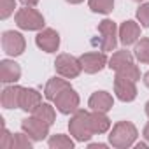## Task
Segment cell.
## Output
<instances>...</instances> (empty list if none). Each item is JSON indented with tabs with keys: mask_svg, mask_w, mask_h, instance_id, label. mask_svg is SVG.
I'll return each mask as SVG.
<instances>
[{
	"mask_svg": "<svg viewBox=\"0 0 149 149\" xmlns=\"http://www.w3.org/2000/svg\"><path fill=\"white\" fill-rule=\"evenodd\" d=\"M137 139V128L130 123V121H119L114 125L112 132L109 133V142L111 146L118 147V149H125L133 146Z\"/></svg>",
	"mask_w": 149,
	"mask_h": 149,
	"instance_id": "cell-1",
	"label": "cell"
},
{
	"mask_svg": "<svg viewBox=\"0 0 149 149\" xmlns=\"http://www.w3.org/2000/svg\"><path fill=\"white\" fill-rule=\"evenodd\" d=\"M68 130H70V135H74V139L79 140V142H84V140H90L91 135L95 133L93 132V126H91V118H90V112L86 111H76L68 123Z\"/></svg>",
	"mask_w": 149,
	"mask_h": 149,
	"instance_id": "cell-2",
	"label": "cell"
},
{
	"mask_svg": "<svg viewBox=\"0 0 149 149\" xmlns=\"http://www.w3.org/2000/svg\"><path fill=\"white\" fill-rule=\"evenodd\" d=\"M54 68H56V72L60 74V76H63V77H67V79L77 77L79 74H81V70H83L81 61H79L76 56L67 54V53H63V54H60V56L56 58Z\"/></svg>",
	"mask_w": 149,
	"mask_h": 149,
	"instance_id": "cell-3",
	"label": "cell"
},
{
	"mask_svg": "<svg viewBox=\"0 0 149 149\" xmlns=\"http://www.w3.org/2000/svg\"><path fill=\"white\" fill-rule=\"evenodd\" d=\"M16 25L21 30H42L44 18L35 9H30L28 6L25 9H19L16 13Z\"/></svg>",
	"mask_w": 149,
	"mask_h": 149,
	"instance_id": "cell-4",
	"label": "cell"
},
{
	"mask_svg": "<svg viewBox=\"0 0 149 149\" xmlns=\"http://www.w3.org/2000/svg\"><path fill=\"white\" fill-rule=\"evenodd\" d=\"M21 128H23V132H25L32 140H42V139H46L47 133H49V125H47L46 121L39 119L37 116L23 119Z\"/></svg>",
	"mask_w": 149,
	"mask_h": 149,
	"instance_id": "cell-5",
	"label": "cell"
},
{
	"mask_svg": "<svg viewBox=\"0 0 149 149\" xmlns=\"http://www.w3.org/2000/svg\"><path fill=\"white\" fill-rule=\"evenodd\" d=\"M98 32L102 35L100 39V49L102 51H112L118 44V28H116V23L111 21V19H104L100 25H98Z\"/></svg>",
	"mask_w": 149,
	"mask_h": 149,
	"instance_id": "cell-6",
	"label": "cell"
},
{
	"mask_svg": "<svg viewBox=\"0 0 149 149\" xmlns=\"http://www.w3.org/2000/svg\"><path fill=\"white\" fill-rule=\"evenodd\" d=\"M54 104H56V109L61 114H72L79 107V95L72 88H67L54 98Z\"/></svg>",
	"mask_w": 149,
	"mask_h": 149,
	"instance_id": "cell-7",
	"label": "cell"
},
{
	"mask_svg": "<svg viewBox=\"0 0 149 149\" xmlns=\"http://www.w3.org/2000/svg\"><path fill=\"white\" fill-rule=\"evenodd\" d=\"M25 46L26 44H25V39H23L21 33L13 32V30L4 32V35H2V47H4V51L9 56H19L25 51Z\"/></svg>",
	"mask_w": 149,
	"mask_h": 149,
	"instance_id": "cell-8",
	"label": "cell"
},
{
	"mask_svg": "<svg viewBox=\"0 0 149 149\" xmlns=\"http://www.w3.org/2000/svg\"><path fill=\"white\" fill-rule=\"evenodd\" d=\"M35 42H37V46H39L42 51H46V53H54V51L58 49V46H60V35H58V32H54L53 28H44V30H40V32L37 33Z\"/></svg>",
	"mask_w": 149,
	"mask_h": 149,
	"instance_id": "cell-9",
	"label": "cell"
},
{
	"mask_svg": "<svg viewBox=\"0 0 149 149\" xmlns=\"http://www.w3.org/2000/svg\"><path fill=\"white\" fill-rule=\"evenodd\" d=\"M79 61H81V67H83L84 72H88V74H97V72H100V70L105 67L107 56H105L104 53H84V54L79 58Z\"/></svg>",
	"mask_w": 149,
	"mask_h": 149,
	"instance_id": "cell-10",
	"label": "cell"
},
{
	"mask_svg": "<svg viewBox=\"0 0 149 149\" xmlns=\"http://www.w3.org/2000/svg\"><path fill=\"white\" fill-rule=\"evenodd\" d=\"M114 91H116V95H118L119 100L132 102L137 97L135 81L126 79V77H121V76H116V79H114Z\"/></svg>",
	"mask_w": 149,
	"mask_h": 149,
	"instance_id": "cell-11",
	"label": "cell"
},
{
	"mask_svg": "<svg viewBox=\"0 0 149 149\" xmlns=\"http://www.w3.org/2000/svg\"><path fill=\"white\" fill-rule=\"evenodd\" d=\"M40 104H42V98H40V93H39L37 90L23 88L21 102H19V107H21L23 111H26V112H35Z\"/></svg>",
	"mask_w": 149,
	"mask_h": 149,
	"instance_id": "cell-12",
	"label": "cell"
},
{
	"mask_svg": "<svg viewBox=\"0 0 149 149\" xmlns=\"http://www.w3.org/2000/svg\"><path fill=\"white\" fill-rule=\"evenodd\" d=\"M21 77V68L18 63L11 60H4L0 63V81L2 83H16Z\"/></svg>",
	"mask_w": 149,
	"mask_h": 149,
	"instance_id": "cell-13",
	"label": "cell"
},
{
	"mask_svg": "<svg viewBox=\"0 0 149 149\" xmlns=\"http://www.w3.org/2000/svg\"><path fill=\"white\" fill-rule=\"evenodd\" d=\"M140 37V28L135 21H125L119 28V40L125 46H130L133 42H137V39Z\"/></svg>",
	"mask_w": 149,
	"mask_h": 149,
	"instance_id": "cell-14",
	"label": "cell"
},
{
	"mask_svg": "<svg viewBox=\"0 0 149 149\" xmlns=\"http://www.w3.org/2000/svg\"><path fill=\"white\" fill-rule=\"evenodd\" d=\"M90 107L91 111H98V112H107L112 109V97L107 91H97L90 97Z\"/></svg>",
	"mask_w": 149,
	"mask_h": 149,
	"instance_id": "cell-15",
	"label": "cell"
},
{
	"mask_svg": "<svg viewBox=\"0 0 149 149\" xmlns=\"http://www.w3.org/2000/svg\"><path fill=\"white\" fill-rule=\"evenodd\" d=\"M21 93H23L21 86H9V88H6L2 91V105L6 109H16V107H19Z\"/></svg>",
	"mask_w": 149,
	"mask_h": 149,
	"instance_id": "cell-16",
	"label": "cell"
},
{
	"mask_svg": "<svg viewBox=\"0 0 149 149\" xmlns=\"http://www.w3.org/2000/svg\"><path fill=\"white\" fill-rule=\"evenodd\" d=\"M67 88H70V84H68L65 79L53 77V79L47 81V84H46V88H44V97H46L47 100H53V102H54V98H56L63 90H67Z\"/></svg>",
	"mask_w": 149,
	"mask_h": 149,
	"instance_id": "cell-17",
	"label": "cell"
},
{
	"mask_svg": "<svg viewBox=\"0 0 149 149\" xmlns=\"http://www.w3.org/2000/svg\"><path fill=\"white\" fill-rule=\"evenodd\" d=\"M90 118H91V126H93V132L95 133H105L111 128V119L105 116V112L93 111L90 114Z\"/></svg>",
	"mask_w": 149,
	"mask_h": 149,
	"instance_id": "cell-18",
	"label": "cell"
},
{
	"mask_svg": "<svg viewBox=\"0 0 149 149\" xmlns=\"http://www.w3.org/2000/svg\"><path fill=\"white\" fill-rule=\"evenodd\" d=\"M132 61H133V58H132V53H130V51H118V53H114L112 58L109 60V67H111L114 72H118L119 68H123L125 65H128V63H132Z\"/></svg>",
	"mask_w": 149,
	"mask_h": 149,
	"instance_id": "cell-19",
	"label": "cell"
},
{
	"mask_svg": "<svg viewBox=\"0 0 149 149\" xmlns=\"http://www.w3.org/2000/svg\"><path fill=\"white\" fill-rule=\"evenodd\" d=\"M33 116H37L39 119L46 121L47 125H53V123H54V118H56L54 109H53L49 104H40V105H39V109L33 112Z\"/></svg>",
	"mask_w": 149,
	"mask_h": 149,
	"instance_id": "cell-20",
	"label": "cell"
},
{
	"mask_svg": "<svg viewBox=\"0 0 149 149\" xmlns=\"http://www.w3.org/2000/svg\"><path fill=\"white\" fill-rule=\"evenodd\" d=\"M90 9L93 13H100V14H109L114 7V0H90Z\"/></svg>",
	"mask_w": 149,
	"mask_h": 149,
	"instance_id": "cell-21",
	"label": "cell"
},
{
	"mask_svg": "<svg viewBox=\"0 0 149 149\" xmlns=\"http://www.w3.org/2000/svg\"><path fill=\"white\" fill-rule=\"evenodd\" d=\"M49 147L51 149H72L74 147V142L67 135L58 133V135H53L49 139Z\"/></svg>",
	"mask_w": 149,
	"mask_h": 149,
	"instance_id": "cell-22",
	"label": "cell"
},
{
	"mask_svg": "<svg viewBox=\"0 0 149 149\" xmlns=\"http://www.w3.org/2000/svg\"><path fill=\"white\" fill-rule=\"evenodd\" d=\"M135 58L142 63H149V39H140L135 46Z\"/></svg>",
	"mask_w": 149,
	"mask_h": 149,
	"instance_id": "cell-23",
	"label": "cell"
},
{
	"mask_svg": "<svg viewBox=\"0 0 149 149\" xmlns=\"http://www.w3.org/2000/svg\"><path fill=\"white\" fill-rule=\"evenodd\" d=\"M32 147V142L26 135L23 133H14V139H13V149H30Z\"/></svg>",
	"mask_w": 149,
	"mask_h": 149,
	"instance_id": "cell-24",
	"label": "cell"
},
{
	"mask_svg": "<svg viewBox=\"0 0 149 149\" xmlns=\"http://www.w3.org/2000/svg\"><path fill=\"white\" fill-rule=\"evenodd\" d=\"M16 9V4H14V0H0V18L6 19L9 18Z\"/></svg>",
	"mask_w": 149,
	"mask_h": 149,
	"instance_id": "cell-25",
	"label": "cell"
},
{
	"mask_svg": "<svg viewBox=\"0 0 149 149\" xmlns=\"http://www.w3.org/2000/svg\"><path fill=\"white\" fill-rule=\"evenodd\" d=\"M137 18H139V21H140L142 26L149 28V4H142V6L139 7V11H137Z\"/></svg>",
	"mask_w": 149,
	"mask_h": 149,
	"instance_id": "cell-26",
	"label": "cell"
},
{
	"mask_svg": "<svg viewBox=\"0 0 149 149\" xmlns=\"http://www.w3.org/2000/svg\"><path fill=\"white\" fill-rule=\"evenodd\" d=\"M13 139H14V135H11L9 130L2 125V139H0V147H2V149H13Z\"/></svg>",
	"mask_w": 149,
	"mask_h": 149,
	"instance_id": "cell-27",
	"label": "cell"
},
{
	"mask_svg": "<svg viewBox=\"0 0 149 149\" xmlns=\"http://www.w3.org/2000/svg\"><path fill=\"white\" fill-rule=\"evenodd\" d=\"M21 4H25V6H28V7H32V6H35V4H39V0H19Z\"/></svg>",
	"mask_w": 149,
	"mask_h": 149,
	"instance_id": "cell-28",
	"label": "cell"
},
{
	"mask_svg": "<svg viewBox=\"0 0 149 149\" xmlns=\"http://www.w3.org/2000/svg\"><path fill=\"white\" fill-rule=\"evenodd\" d=\"M105 147V144H91L90 146V149H104Z\"/></svg>",
	"mask_w": 149,
	"mask_h": 149,
	"instance_id": "cell-29",
	"label": "cell"
},
{
	"mask_svg": "<svg viewBox=\"0 0 149 149\" xmlns=\"http://www.w3.org/2000/svg\"><path fill=\"white\" fill-rule=\"evenodd\" d=\"M144 137H146V140L149 142V123L146 125V128H144Z\"/></svg>",
	"mask_w": 149,
	"mask_h": 149,
	"instance_id": "cell-30",
	"label": "cell"
},
{
	"mask_svg": "<svg viewBox=\"0 0 149 149\" xmlns=\"http://www.w3.org/2000/svg\"><path fill=\"white\" fill-rule=\"evenodd\" d=\"M144 83H146V86L149 88V72L146 74V76H144Z\"/></svg>",
	"mask_w": 149,
	"mask_h": 149,
	"instance_id": "cell-31",
	"label": "cell"
},
{
	"mask_svg": "<svg viewBox=\"0 0 149 149\" xmlns=\"http://www.w3.org/2000/svg\"><path fill=\"white\" fill-rule=\"evenodd\" d=\"M67 2H70V4H81L83 0H67Z\"/></svg>",
	"mask_w": 149,
	"mask_h": 149,
	"instance_id": "cell-32",
	"label": "cell"
},
{
	"mask_svg": "<svg viewBox=\"0 0 149 149\" xmlns=\"http://www.w3.org/2000/svg\"><path fill=\"white\" fill-rule=\"evenodd\" d=\"M146 114H147V116H149V102H147V104H146Z\"/></svg>",
	"mask_w": 149,
	"mask_h": 149,
	"instance_id": "cell-33",
	"label": "cell"
},
{
	"mask_svg": "<svg viewBox=\"0 0 149 149\" xmlns=\"http://www.w3.org/2000/svg\"><path fill=\"white\" fill-rule=\"evenodd\" d=\"M135 2H140V0H135Z\"/></svg>",
	"mask_w": 149,
	"mask_h": 149,
	"instance_id": "cell-34",
	"label": "cell"
}]
</instances>
